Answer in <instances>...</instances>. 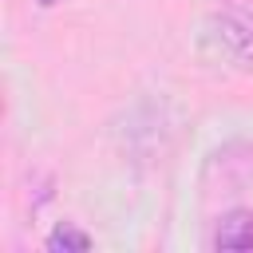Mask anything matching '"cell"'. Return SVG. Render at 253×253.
I'll use <instances>...</instances> for the list:
<instances>
[{"mask_svg": "<svg viewBox=\"0 0 253 253\" xmlns=\"http://www.w3.org/2000/svg\"><path fill=\"white\" fill-rule=\"evenodd\" d=\"M194 51L213 71H253V16L237 8L210 12L194 32Z\"/></svg>", "mask_w": 253, "mask_h": 253, "instance_id": "cell-1", "label": "cell"}, {"mask_svg": "<svg viewBox=\"0 0 253 253\" xmlns=\"http://www.w3.org/2000/svg\"><path fill=\"white\" fill-rule=\"evenodd\" d=\"M217 253H253V210H229L210 237Z\"/></svg>", "mask_w": 253, "mask_h": 253, "instance_id": "cell-2", "label": "cell"}, {"mask_svg": "<svg viewBox=\"0 0 253 253\" xmlns=\"http://www.w3.org/2000/svg\"><path fill=\"white\" fill-rule=\"evenodd\" d=\"M51 253H87L91 249V233H83L79 225H55L51 233H47V241H43Z\"/></svg>", "mask_w": 253, "mask_h": 253, "instance_id": "cell-3", "label": "cell"}, {"mask_svg": "<svg viewBox=\"0 0 253 253\" xmlns=\"http://www.w3.org/2000/svg\"><path fill=\"white\" fill-rule=\"evenodd\" d=\"M40 4H43V8H51V4H59V0H40Z\"/></svg>", "mask_w": 253, "mask_h": 253, "instance_id": "cell-4", "label": "cell"}]
</instances>
